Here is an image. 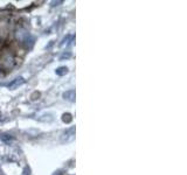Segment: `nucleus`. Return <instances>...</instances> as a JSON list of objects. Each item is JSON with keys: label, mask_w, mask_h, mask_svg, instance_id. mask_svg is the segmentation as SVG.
<instances>
[{"label": "nucleus", "mask_w": 187, "mask_h": 175, "mask_svg": "<svg viewBox=\"0 0 187 175\" xmlns=\"http://www.w3.org/2000/svg\"><path fill=\"white\" fill-rule=\"evenodd\" d=\"M25 81H24V78H16V80H14L13 82H11L9 84H8V88L9 89H14L15 87H18V85H20V84H22Z\"/></svg>", "instance_id": "1"}, {"label": "nucleus", "mask_w": 187, "mask_h": 175, "mask_svg": "<svg viewBox=\"0 0 187 175\" xmlns=\"http://www.w3.org/2000/svg\"><path fill=\"white\" fill-rule=\"evenodd\" d=\"M63 97H64L66 99H68V100L73 102V100H74V98H75V91H74V90L67 91V92H64V93H63Z\"/></svg>", "instance_id": "2"}, {"label": "nucleus", "mask_w": 187, "mask_h": 175, "mask_svg": "<svg viewBox=\"0 0 187 175\" xmlns=\"http://www.w3.org/2000/svg\"><path fill=\"white\" fill-rule=\"evenodd\" d=\"M67 68L66 67H61V68H59L57 70H56V74L57 75H60V76H62V75H64V74H67Z\"/></svg>", "instance_id": "3"}, {"label": "nucleus", "mask_w": 187, "mask_h": 175, "mask_svg": "<svg viewBox=\"0 0 187 175\" xmlns=\"http://www.w3.org/2000/svg\"><path fill=\"white\" fill-rule=\"evenodd\" d=\"M62 119H63V122L69 123V122L71 120V117H70V115H68V113H67V115H63V118H62Z\"/></svg>", "instance_id": "4"}]
</instances>
